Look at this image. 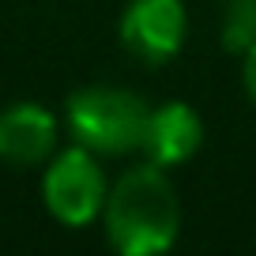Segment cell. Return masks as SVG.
I'll return each instance as SVG.
<instances>
[{"label": "cell", "instance_id": "ba28073f", "mask_svg": "<svg viewBox=\"0 0 256 256\" xmlns=\"http://www.w3.org/2000/svg\"><path fill=\"white\" fill-rule=\"evenodd\" d=\"M241 83H245V94H248V102L256 106V46L241 53Z\"/></svg>", "mask_w": 256, "mask_h": 256}, {"label": "cell", "instance_id": "52a82bcc", "mask_svg": "<svg viewBox=\"0 0 256 256\" xmlns=\"http://www.w3.org/2000/svg\"><path fill=\"white\" fill-rule=\"evenodd\" d=\"M218 38L226 53H245L256 46V0H226Z\"/></svg>", "mask_w": 256, "mask_h": 256}, {"label": "cell", "instance_id": "6da1fadb", "mask_svg": "<svg viewBox=\"0 0 256 256\" xmlns=\"http://www.w3.org/2000/svg\"><path fill=\"white\" fill-rule=\"evenodd\" d=\"M106 241L120 256H158L181 234V200L170 170L154 162L128 166L106 192Z\"/></svg>", "mask_w": 256, "mask_h": 256}, {"label": "cell", "instance_id": "7a4b0ae2", "mask_svg": "<svg viewBox=\"0 0 256 256\" xmlns=\"http://www.w3.org/2000/svg\"><path fill=\"white\" fill-rule=\"evenodd\" d=\"M147 113H151V106L144 94L128 87H113V83L80 87L64 102V120H68L72 140L94 154L140 151Z\"/></svg>", "mask_w": 256, "mask_h": 256}, {"label": "cell", "instance_id": "5b68a950", "mask_svg": "<svg viewBox=\"0 0 256 256\" xmlns=\"http://www.w3.org/2000/svg\"><path fill=\"white\" fill-rule=\"evenodd\" d=\"M60 144V120L42 102H12L0 110V162L16 170L46 166Z\"/></svg>", "mask_w": 256, "mask_h": 256}, {"label": "cell", "instance_id": "3957f363", "mask_svg": "<svg viewBox=\"0 0 256 256\" xmlns=\"http://www.w3.org/2000/svg\"><path fill=\"white\" fill-rule=\"evenodd\" d=\"M106 192H110V177L98 166V154L87 151L83 144L56 151L42 170V204L68 230H80L102 218Z\"/></svg>", "mask_w": 256, "mask_h": 256}, {"label": "cell", "instance_id": "277c9868", "mask_svg": "<svg viewBox=\"0 0 256 256\" xmlns=\"http://www.w3.org/2000/svg\"><path fill=\"white\" fill-rule=\"evenodd\" d=\"M120 46L144 64H166L188 34L184 0H128L120 12Z\"/></svg>", "mask_w": 256, "mask_h": 256}, {"label": "cell", "instance_id": "8992f818", "mask_svg": "<svg viewBox=\"0 0 256 256\" xmlns=\"http://www.w3.org/2000/svg\"><path fill=\"white\" fill-rule=\"evenodd\" d=\"M200 144H204V120L188 102L151 106L147 124H144V140H140V151H144L147 162L174 170L200 151Z\"/></svg>", "mask_w": 256, "mask_h": 256}]
</instances>
